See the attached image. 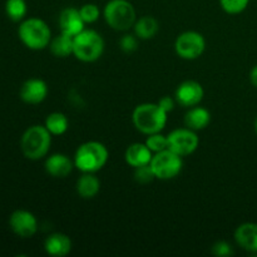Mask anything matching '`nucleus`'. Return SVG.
<instances>
[{"label": "nucleus", "instance_id": "obj_1", "mask_svg": "<svg viewBox=\"0 0 257 257\" xmlns=\"http://www.w3.org/2000/svg\"><path fill=\"white\" fill-rule=\"evenodd\" d=\"M167 112L158 103H143L137 105L132 113V122L136 130L143 135L160 133L167 123Z\"/></svg>", "mask_w": 257, "mask_h": 257}, {"label": "nucleus", "instance_id": "obj_2", "mask_svg": "<svg viewBox=\"0 0 257 257\" xmlns=\"http://www.w3.org/2000/svg\"><path fill=\"white\" fill-rule=\"evenodd\" d=\"M109 152L103 143L89 141L78 147L74 156V166L83 173H95L108 162Z\"/></svg>", "mask_w": 257, "mask_h": 257}, {"label": "nucleus", "instance_id": "obj_3", "mask_svg": "<svg viewBox=\"0 0 257 257\" xmlns=\"http://www.w3.org/2000/svg\"><path fill=\"white\" fill-rule=\"evenodd\" d=\"M52 145V133L45 125L35 124L28 128L20 140V148L28 160H42L49 152Z\"/></svg>", "mask_w": 257, "mask_h": 257}, {"label": "nucleus", "instance_id": "obj_4", "mask_svg": "<svg viewBox=\"0 0 257 257\" xmlns=\"http://www.w3.org/2000/svg\"><path fill=\"white\" fill-rule=\"evenodd\" d=\"M19 39L28 49L42 50L49 47L52 32L44 20L39 18H29L22 20L18 29Z\"/></svg>", "mask_w": 257, "mask_h": 257}, {"label": "nucleus", "instance_id": "obj_5", "mask_svg": "<svg viewBox=\"0 0 257 257\" xmlns=\"http://www.w3.org/2000/svg\"><path fill=\"white\" fill-rule=\"evenodd\" d=\"M104 52V40L95 30L84 29L73 38V55L80 62L92 63Z\"/></svg>", "mask_w": 257, "mask_h": 257}, {"label": "nucleus", "instance_id": "obj_6", "mask_svg": "<svg viewBox=\"0 0 257 257\" xmlns=\"http://www.w3.org/2000/svg\"><path fill=\"white\" fill-rule=\"evenodd\" d=\"M103 15L112 29L118 32H127L131 28L135 27L137 20L136 10L132 3L128 0H110L105 4Z\"/></svg>", "mask_w": 257, "mask_h": 257}, {"label": "nucleus", "instance_id": "obj_7", "mask_svg": "<svg viewBox=\"0 0 257 257\" xmlns=\"http://www.w3.org/2000/svg\"><path fill=\"white\" fill-rule=\"evenodd\" d=\"M150 165L156 178L167 181L180 175L183 167V161L181 156L176 155L167 148V150L155 153Z\"/></svg>", "mask_w": 257, "mask_h": 257}, {"label": "nucleus", "instance_id": "obj_8", "mask_svg": "<svg viewBox=\"0 0 257 257\" xmlns=\"http://www.w3.org/2000/svg\"><path fill=\"white\" fill-rule=\"evenodd\" d=\"M206 49V40L201 33L185 32L177 37L175 50L177 55L186 60H195L203 54Z\"/></svg>", "mask_w": 257, "mask_h": 257}, {"label": "nucleus", "instance_id": "obj_9", "mask_svg": "<svg viewBox=\"0 0 257 257\" xmlns=\"http://www.w3.org/2000/svg\"><path fill=\"white\" fill-rule=\"evenodd\" d=\"M198 143L197 135L190 128H178L167 136V148L181 157L192 155L198 148Z\"/></svg>", "mask_w": 257, "mask_h": 257}, {"label": "nucleus", "instance_id": "obj_10", "mask_svg": "<svg viewBox=\"0 0 257 257\" xmlns=\"http://www.w3.org/2000/svg\"><path fill=\"white\" fill-rule=\"evenodd\" d=\"M9 226L13 232L22 238H29L38 231L37 217L27 210H17L10 215Z\"/></svg>", "mask_w": 257, "mask_h": 257}, {"label": "nucleus", "instance_id": "obj_11", "mask_svg": "<svg viewBox=\"0 0 257 257\" xmlns=\"http://www.w3.org/2000/svg\"><path fill=\"white\" fill-rule=\"evenodd\" d=\"M205 90L196 80H185L177 87L175 93L176 100L183 107H195L203 99Z\"/></svg>", "mask_w": 257, "mask_h": 257}, {"label": "nucleus", "instance_id": "obj_12", "mask_svg": "<svg viewBox=\"0 0 257 257\" xmlns=\"http://www.w3.org/2000/svg\"><path fill=\"white\" fill-rule=\"evenodd\" d=\"M20 99L28 104H39L47 98L48 85L39 78H32L23 83L20 88Z\"/></svg>", "mask_w": 257, "mask_h": 257}, {"label": "nucleus", "instance_id": "obj_13", "mask_svg": "<svg viewBox=\"0 0 257 257\" xmlns=\"http://www.w3.org/2000/svg\"><path fill=\"white\" fill-rule=\"evenodd\" d=\"M84 20L82 19V15H80L79 9H75V8H65L62 13H60L59 17V27H60V33H64V34L70 35V37L74 38L75 35L79 34L80 32L84 30Z\"/></svg>", "mask_w": 257, "mask_h": 257}, {"label": "nucleus", "instance_id": "obj_14", "mask_svg": "<svg viewBox=\"0 0 257 257\" xmlns=\"http://www.w3.org/2000/svg\"><path fill=\"white\" fill-rule=\"evenodd\" d=\"M73 167H75L74 162L62 153L52 155L45 161V171L55 178L67 177L73 171Z\"/></svg>", "mask_w": 257, "mask_h": 257}, {"label": "nucleus", "instance_id": "obj_15", "mask_svg": "<svg viewBox=\"0 0 257 257\" xmlns=\"http://www.w3.org/2000/svg\"><path fill=\"white\" fill-rule=\"evenodd\" d=\"M235 240L240 247L248 252H257V223L246 222L235 231Z\"/></svg>", "mask_w": 257, "mask_h": 257}, {"label": "nucleus", "instance_id": "obj_16", "mask_svg": "<svg viewBox=\"0 0 257 257\" xmlns=\"http://www.w3.org/2000/svg\"><path fill=\"white\" fill-rule=\"evenodd\" d=\"M153 157V152L147 147L146 143H133L125 150L124 160L131 167H141L150 165Z\"/></svg>", "mask_w": 257, "mask_h": 257}, {"label": "nucleus", "instance_id": "obj_17", "mask_svg": "<svg viewBox=\"0 0 257 257\" xmlns=\"http://www.w3.org/2000/svg\"><path fill=\"white\" fill-rule=\"evenodd\" d=\"M44 248L48 255L64 257L72 250V240L64 233H52L44 242Z\"/></svg>", "mask_w": 257, "mask_h": 257}, {"label": "nucleus", "instance_id": "obj_18", "mask_svg": "<svg viewBox=\"0 0 257 257\" xmlns=\"http://www.w3.org/2000/svg\"><path fill=\"white\" fill-rule=\"evenodd\" d=\"M211 122V113L206 108L195 107L191 108L185 115V124L186 127L192 131L205 130Z\"/></svg>", "mask_w": 257, "mask_h": 257}, {"label": "nucleus", "instance_id": "obj_19", "mask_svg": "<svg viewBox=\"0 0 257 257\" xmlns=\"http://www.w3.org/2000/svg\"><path fill=\"white\" fill-rule=\"evenodd\" d=\"M100 190V181L94 173H83L82 177L77 181V192L80 197L85 200L95 197Z\"/></svg>", "mask_w": 257, "mask_h": 257}, {"label": "nucleus", "instance_id": "obj_20", "mask_svg": "<svg viewBox=\"0 0 257 257\" xmlns=\"http://www.w3.org/2000/svg\"><path fill=\"white\" fill-rule=\"evenodd\" d=\"M135 34L138 39L148 40L152 39L160 30V24H158L157 19L150 15H145V17L140 18L136 20L135 23Z\"/></svg>", "mask_w": 257, "mask_h": 257}, {"label": "nucleus", "instance_id": "obj_21", "mask_svg": "<svg viewBox=\"0 0 257 257\" xmlns=\"http://www.w3.org/2000/svg\"><path fill=\"white\" fill-rule=\"evenodd\" d=\"M52 54L57 58H67L73 54V37L60 33L55 38H52L49 43Z\"/></svg>", "mask_w": 257, "mask_h": 257}, {"label": "nucleus", "instance_id": "obj_22", "mask_svg": "<svg viewBox=\"0 0 257 257\" xmlns=\"http://www.w3.org/2000/svg\"><path fill=\"white\" fill-rule=\"evenodd\" d=\"M44 125L52 133V136H62L68 131L69 122L65 114L60 112H53L47 117Z\"/></svg>", "mask_w": 257, "mask_h": 257}, {"label": "nucleus", "instance_id": "obj_23", "mask_svg": "<svg viewBox=\"0 0 257 257\" xmlns=\"http://www.w3.org/2000/svg\"><path fill=\"white\" fill-rule=\"evenodd\" d=\"M27 3L25 0H7L5 13L13 22H22L27 15Z\"/></svg>", "mask_w": 257, "mask_h": 257}, {"label": "nucleus", "instance_id": "obj_24", "mask_svg": "<svg viewBox=\"0 0 257 257\" xmlns=\"http://www.w3.org/2000/svg\"><path fill=\"white\" fill-rule=\"evenodd\" d=\"M146 145L153 153L167 150V136H163L161 133H153V135L148 136V138L146 140Z\"/></svg>", "mask_w": 257, "mask_h": 257}, {"label": "nucleus", "instance_id": "obj_25", "mask_svg": "<svg viewBox=\"0 0 257 257\" xmlns=\"http://www.w3.org/2000/svg\"><path fill=\"white\" fill-rule=\"evenodd\" d=\"M248 3H250V0H220L222 9L227 14L232 15L242 13L248 7Z\"/></svg>", "mask_w": 257, "mask_h": 257}, {"label": "nucleus", "instance_id": "obj_26", "mask_svg": "<svg viewBox=\"0 0 257 257\" xmlns=\"http://www.w3.org/2000/svg\"><path fill=\"white\" fill-rule=\"evenodd\" d=\"M80 15H82V19L84 20L85 24H92V23L97 22L99 19L100 15V10L98 8V5L92 4H84L82 8L79 9Z\"/></svg>", "mask_w": 257, "mask_h": 257}, {"label": "nucleus", "instance_id": "obj_27", "mask_svg": "<svg viewBox=\"0 0 257 257\" xmlns=\"http://www.w3.org/2000/svg\"><path fill=\"white\" fill-rule=\"evenodd\" d=\"M155 173H153L151 165L141 166L135 171V180L140 183H148L155 180Z\"/></svg>", "mask_w": 257, "mask_h": 257}, {"label": "nucleus", "instance_id": "obj_28", "mask_svg": "<svg viewBox=\"0 0 257 257\" xmlns=\"http://www.w3.org/2000/svg\"><path fill=\"white\" fill-rule=\"evenodd\" d=\"M119 47L123 52L125 53H133L138 48V40L136 35L125 34L120 38Z\"/></svg>", "mask_w": 257, "mask_h": 257}, {"label": "nucleus", "instance_id": "obj_29", "mask_svg": "<svg viewBox=\"0 0 257 257\" xmlns=\"http://www.w3.org/2000/svg\"><path fill=\"white\" fill-rule=\"evenodd\" d=\"M212 253L216 256H231L233 255L232 247L226 241H218L212 246Z\"/></svg>", "mask_w": 257, "mask_h": 257}, {"label": "nucleus", "instance_id": "obj_30", "mask_svg": "<svg viewBox=\"0 0 257 257\" xmlns=\"http://www.w3.org/2000/svg\"><path fill=\"white\" fill-rule=\"evenodd\" d=\"M158 104H160V107L162 108L165 112L170 113V112H172L173 109H175L176 102H175V99H173L172 97H167V95H166V97L161 98L160 102H158Z\"/></svg>", "mask_w": 257, "mask_h": 257}, {"label": "nucleus", "instance_id": "obj_31", "mask_svg": "<svg viewBox=\"0 0 257 257\" xmlns=\"http://www.w3.org/2000/svg\"><path fill=\"white\" fill-rule=\"evenodd\" d=\"M250 80H251V83H252V84L257 88V65H255V67L252 68V70H251Z\"/></svg>", "mask_w": 257, "mask_h": 257}, {"label": "nucleus", "instance_id": "obj_32", "mask_svg": "<svg viewBox=\"0 0 257 257\" xmlns=\"http://www.w3.org/2000/svg\"><path fill=\"white\" fill-rule=\"evenodd\" d=\"M255 132H256V135H257V117H256V119H255Z\"/></svg>", "mask_w": 257, "mask_h": 257}]
</instances>
